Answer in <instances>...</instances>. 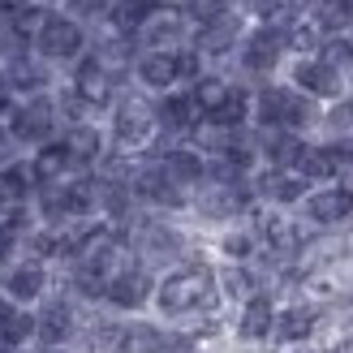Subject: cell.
Returning <instances> with one entry per match:
<instances>
[{"label":"cell","mask_w":353,"mask_h":353,"mask_svg":"<svg viewBox=\"0 0 353 353\" xmlns=\"http://www.w3.org/2000/svg\"><path fill=\"white\" fill-rule=\"evenodd\" d=\"M323 121L319 103L306 99L302 91H293L289 82H259L254 103H250V125L254 130H289L297 138H306Z\"/></svg>","instance_id":"1"},{"label":"cell","mask_w":353,"mask_h":353,"mask_svg":"<svg viewBox=\"0 0 353 353\" xmlns=\"http://www.w3.org/2000/svg\"><path fill=\"white\" fill-rule=\"evenodd\" d=\"M108 112H112V121H108V147H117V151L143 155L155 138H160V125H155V99L147 91H121Z\"/></svg>","instance_id":"2"},{"label":"cell","mask_w":353,"mask_h":353,"mask_svg":"<svg viewBox=\"0 0 353 353\" xmlns=\"http://www.w3.org/2000/svg\"><path fill=\"white\" fill-rule=\"evenodd\" d=\"M216 272L207 263H190V268H176L160 280L155 289V302H160L164 314H199V310H211L216 306Z\"/></svg>","instance_id":"3"},{"label":"cell","mask_w":353,"mask_h":353,"mask_svg":"<svg viewBox=\"0 0 353 353\" xmlns=\"http://www.w3.org/2000/svg\"><path fill=\"white\" fill-rule=\"evenodd\" d=\"M5 130L13 143H22V147H48V143H57L61 138V112H57V99L48 95H30V99H17L13 103V112L5 117Z\"/></svg>","instance_id":"4"},{"label":"cell","mask_w":353,"mask_h":353,"mask_svg":"<svg viewBox=\"0 0 353 353\" xmlns=\"http://www.w3.org/2000/svg\"><path fill=\"white\" fill-rule=\"evenodd\" d=\"M190 207L211 224H237L259 203H254L250 181H203V185L190 190Z\"/></svg>","instance_id":"5"},{"label":"cell","mask_w":353,"mask_h":353,"mask_svg":"<svg viewBox=\"0 0 353 353\" xmlns=\"http://www.w3.org/2000/svg\"><path fill=\"white\" fill-rule=\"evenodd\" d=\"M285 57H289V48H285V30L280 26H250L233 52L241 78H254V86L272 82V74L285 65Z\"/></svg>","instance_id":"6"},{"label":"cell","mask_w":353,"mask_h":353,"mask_svg":"<svg viewBox=\"0 0 353 353\" xmlns=\"http://www.w3.org/2000/svg\"><path fill=\"white\" fill-rule=\"evenodd\" d=\"M86 26L82 22H74L69 13H57L52 9L48 17H43V26L34 30V39H30V52L39 61H48V65H74L82 52H86Z\"/></svg>","instance_id":"7"},{"label":"cell","mask_w":353,"mask_h":353,"mask_svg":"<svg viewBox=\"0 0 353 353\" xmlns=\"http://www.w3.org/2000/svg\"><path fill=\"white\" fill-rule=\"evenodd\" d=\"M289 86H293V91H302L306 99H314V103H336V99H345L349 78H345V69H336L323 57H293Z\"/></svg>","instance_id":"8"},{"label":"cell","mask_w":353,"mask_h":353,"mask_svg":"<svg viewBox=\"0 0 353 353\" xmlns=\"http://www.w3.org/2000/svg\"><path fill=\"white\" fill-rule=\"evenodd\" d=\"M69 91H74L91 112H103L112 108V99L125 91V78L112 74L108 65H99L91 52H82V57L74 61V78H69Z\"/></svg>","instance_id":"9"},{"label":"cell","mask_w":353,"mask_h":353,"mask_svg":"<svg viewBox=\"0 0 353 353\" xmlns=\"http://www.w3.org/2000/svg\"><path fill=\"white\" fill-rule=\"evenodd\" d=\"M134 43H138V52H181V48H190V17L176 9V0H172V5L155 9L147 22L138 26Z\"/></svg>","instance_id":"10"},{"label":"cell","mask_w":353,"mask_h":353,"mask_svg":"<svg viewBox=\"0 0 353 353\" xmlns=\"http://www.w3.org/2000/svg\"><path fill=\"white\" fill-rule=\"evenodd\" d=\"M250 190H254V203L259 207H272V211L302 207V199L310 194V185L293 168H259L250 176Z\"/></svg>","instance_id":"11"},{"label":"cell","mask_w":353,"mask_h":353,"mask_svg":"<svg viewBox=\"0 0 353 353\" xmlns=\"http://www.w3.org/2000/svg\"><path fill=\"white\" fill-rule=\"evenodd\" d=\"M199 121H203V112H199V103L190 99L185 86H176V91H168V95H155V125H160V138H168V143H185Z\"/></svg>","instance_id":"12"},{"label":"cell","mask_w":353,"mask_h":353,"mask_svg":"<svg viewBox=\"0 0 353 353\" xmlns=\"http://www.w3.org/2000/svg\"><path fill=\"white\" fill-rule=\"evenodd\" d=\"M0 78L13 91V99H30V95H48V82H52V65L39 61L34 52H17V57L0 61Z\"/></svg>","instance_id":"13"},{"label":"cell","mask_w":353,"mask_h":353,"mask_svg":"<svg viewBox=\"0 0 353 353\" xmlns=\"http://www.w3.org/2000/svg\"><path fill=\"white\" fill-rule=\"evenodd\" d=\"M302 216L314 228H341L353 220V190L345 185H314L302 199Z\"/></svg>","instance_id":"14"},{"label":"cell","mask_w":353,"mask_h":353,"mask_svg":"<svg viewBox=\"0 0 353 353\" xmlns=\"http://www.w3.org/2000/svg\"><path fill=\"white\" fill-rule=\"evenodd\" d=\"M130 74L138 78V86L147 95H168L181 86V57L176 52H138Z\"/></svg>","instance_id":"15"},{"label":"cell","mask_w":353,"mask_h":353,"mask_svg":"<svg viewBox=\"0 0 353 353\" xmlns=\"http://www.w3.org/2000/svg\"><path fill=\"white\" fill-rule=\"evenodd\" d=\"M151 293H155L151 268H143L138 259H130L125 268H121V272L108 280V289H103V297H108L112 306H121V310H138V306H143Z\"/></svg>","instance_id":"16"},{"label":"cell","mask_w":353,"mask_h":353,"mask_svg":"<svg viewBox=\"0 0 353 353\" xmlns=\"http://www.w3.org/2000/svg\"><path fill=\"white\" fill-rule=\"evenodd\" d=\"M61 147L69 151V160L78 164V172H91L99 164V155L108 151V138L95 121H82V125H65L61 130Z\"/></svg>","instance_id":"17"},{"label":"cell","mask_w":353,"mask_h":353,"mask_svg":"<svg viewBox=\"0 0 353 353\" xmlns=\"http://www.w3.org/2000/svg\"><path fill=\"white\" fill-rule=\"evenodd\" d=\"M26 164H30V176H34V190L65 185L69 176H82V172H78V164L69 160V151L61 147V138H57V143H48V147H39Z\"/></svg>","instance_id":"18"},{"label":"cell","mask_w":353,"mask_h":353,"mask_svg":"<svg viewBox=\"0 0 353 353\" xmlns=\"http://www.w3.org/2000/svg\"><path fill=\"white\" fill-rule=\"evenodd\" d=\"M155 164H160L181 190H194V185H203V181H207V155H199L190 143H172V147H164Z\"/></svg>","instance_id":"19"},{"label":"cell","mask_w":353,"mask_h":353,"mask_svg":"<svg viewBox=\"0 0 353 353\" xmlns=\"http://www.w3.org/2000/svg\"><path fill=\"white\" fill-rule=\"evenodd\" d=\"M43 285H48V272H43V263H34V259L9 263V268L0 272V289H5V297H13L17 306L34 302V297L43 293Z\"/></svg>","instance_id":"20"},{"label":"cell","mask_w":353,"mask_h":353,"mask_svg":"<svg viewBox=\"0 0 353 353\" xmlns=\"http://www.w3.org/2000/svg\"><path fill=\"white\" fill-rule=\"evenodd\" d=\"M314 327H319V310H314V306H289V310L276 314L272 336L280 345H297V341H306Z\"/></svg>","instance_id":"21"},{"label":"cell","mask_w":353,"mask_h":353,"mask_svg":"<svg viewBox=\"0 0 353 353\" xmlns=\"http://www.w3.org/2000/svg\"><path fill=\"white\" fill-rule=\"evenodd\" d=\"M216 289H224V297H241V302H250L259 289V268L254 263H224L216 272Z\"/></svg>","instance_id":"22"},{"label":"cell","mask_w":353,"mask_h":353,"mask_svg":"<svg viewBox=\"0 0 353 353\" xmlns=\"http://www.w3.org/2000/svg\"><path fill=\"white\" fill-rule=\"evenodd\" d=\"M185 91H190L194 103H199V112L211 117V112H216L220 103L228 99V91H233V78H224V74H216V69H207V74H203L199 82H190Z\"/></svg>","instance_id":"23"},{"label":"cell","mask_w":353,"mask_h":353,"mask_svg":"<svg viewBox=\"0 0 353 353\" xmlns=\"http://www.w3.org/2000/svg\"><path fill=\"white\" fill-rule=\"evenodd\" d=\"M272 323H276L272 297H268V293H254L250 302H245V310H241V336L263 341V336H272Z\"/></svg>","instance_id":"24"},{"label":"cell","mask_w":353,"mask_h":353,"mask_svg":"<svg viewBox=\"0 0 353 353\" xmlns=\"http://www.w3.org/2000/svg\"><path fill=\"white\" fill-rule=\"evenodd\" d=\"M34 332H39L43 341H52V345H61V341H69V332H74V310H69V302H48L43 306V314L34 319Z\"/></svg>","instance_id":"25"},{"label":"cell","mask_w":353,"mask_h":353,"mask_svg":"<svg viewBox=\"0 0 353 353\" xmlns=\"http://www.w3.org/2000/svg\"><path fill=\"white\" fill-rule=\"evenodd\" d=\"M164 349V332L151 323H130L117 332V353H160Z\"/></svg>","instance_id":"26"},{"label":"cell","mask_w":353,"mask_h":353,"mask_svg":"<svg viewBox=\"0 0 353 353\" xmlns=\"http://www.w3.org/2000/svg\"><path fill=\"white\" fill-rule=\"evenodd\" d=\"M220 250L228 263H254L259 254V241H254V228L245 224V228H228V233L220 237Z\"/></svg>","instance_id":"27"},{"label":"cell","mask_w":353,"mask_h":353,"mask_svg":"<svg viewBox=\"0 0 353 353\" xmlns=\"http://www.w3.org/2000/svg\"><path fill=\"white\" fill-rule=\"evenodd\" d=\"M30 332H34V314L17 310V306H5V314H0V341H5V345H22Z\"/></svg>","instance_id":"28"},{"label":"cell","mask_w":353,"mask_h":353,"mask_svg":"<svg viewBox=\"0 0 353 353\" xmlns=\"http://www.w3.org/2000/svg\"><path fill=\"white\" fill-rule=\"evenodd\" d=\"M108 5L112 0H65V13L74 22H103L108 17Z\"/></svg>","instance_id":"29"},{"label":"cell","mask_w":353,"mask_h":353,"mask_svg":"<svg viewBox=\"0 0 353 353\" xmlns=\"http://www.w3.org/2000/svg\"><path fill=\"white\" fill-rule=\"evenodd\" d=\"M30 5V0H0V13H5V17H13L17 9H26Z\"/></svg>","instance_id":"30"},{"label":"cell","mask_w":353,"mask_h":353,"mask_svg":"<svg viewBox=\"0 0 353 353\" xmlns=\"http://www.w3.org/2000/svg\"><path fill=\"white\" fill-rule=\"evenodd\" d=\"M164 353H190V345H172V349H164Z\"/></svg>","instance_id":"31"},{"label":"cell","mask_w":353,"mask_h":353,"mask_svg":"<svg viewBox=\"0 0 353 353\" xmlns=\"http://www.w3.org/2000/svg\"><path fill=\"white\" fill-rule=\"evenodd\" d=\"M39 5H43V9H52V5H65V0H39Z\"/></svg>","instance_id":"32"},{"label":"cell","mask_w":353,"mask_h":353,"mask_svg":"<svg viewBox=\"0 0 353 353\" xmlns=\"http://www.w3.org/2000/svg\"><path fill=\"white\" fill-rule=\"evenodd\" d=\"M0 314H5V297H0Z\"/></svg>","instance_id":"33"},{"label":"cell","mask_w":353,"mask_h":353,"mask_svg":"<svg viewBox=\"0 0 353 353\" xmlns=\"http://www.w3.org/2000/svg\"><path fill=\"white\" fill-rule=\"evenodd\" d=\"M233 5H245V0H233Z\"/></svg>","instance_id":"34"}]
</instances>
